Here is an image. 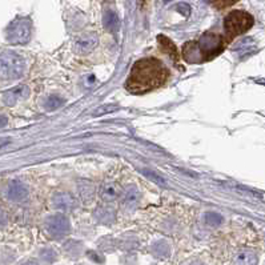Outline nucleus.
I'll use <instances>...</instances> for the list:
<instances>
[{
  "label": "nucleus",
  "instance_id": "25",
  "mask_svg": "<svg viewBox=\"0 0 265 265\" xmlns=\"http://www.w3.org/2000/svg\"><path fill=\"white\" fill-rule=\"evenodd\" d=\"M8 124V119L4 115H0V128H4Z\"/></svg>",
  "mask_w": 265,
  "mask_h": 265
},
{
  "label": "nucleus",
  "instance_id": "21",
  "mask_svg": "<svg viewBox=\"0 0 265 265\" xmlns=\"http://www.w3.org/2000/svg\"><path fill=\"white\" fill-rule=\"evenodd\" d=\"M206 221L211 225H219L223 221V217L219 213L215 212H208L206 213Z\"/></svg>",
  "mask_w": 265,
  "mask_h": 265
},
{
  "label": "nucleus",
  "instance_id": "2",
  "mask_svg": "<svg viewBox=\"0 0 265 265\" xmlns=\"http://www.w3.org/2000/svg\"><path fill=\"white\" fill-rule=\"evenodd\" d=\"M224 40L221 36L212 32H207L197 43L189 41L184 47V57L189 63H196L202 60H209L217 56L224 48Z\"/></svg>",
  "mask_w": 265,
  "mask_h": 265
},
{
  "label": "nucleus",
  "instance_id": "12",
  "mask_svg": "<svg viewBox=\"0 0 265 265\" xmlns=\"http://www.w3.org/2000/svg\"><path fill=\"white\" fill-rule=\"evenodd\" d=\"M235 52L239 55L240 59L249 57L252 53L256 52V44H254V41L250 38L243 39V40L239 41V43L236 44Z\"/></svg>",
  "mask_w": 265,
  "mask_h": 265
},
{
  "label": "nucleus",
  "instance_id": "9",
  "mask_svg": "<svg viewBox=\"0 0 265 265\" xmlns=\"http://www.w3.org/2000/svg\"><path fill=\"white\" fill-rule=\"evenodd\" d=\"M30 96V88L27 86H18L12 90H8L3 95V101L7 105H15L19 100H24Z\"/></svg>",
  "mask_w": 265,
  "mask_h": 265
},
{
  "label": "nucleus",
  "instance_id": "26",
  "mask_svg": "<svg viewBox=\"0 0 265 265\" xmlns=\"http://www.w3.org/2000/svg\"><path fill=\"white\" fill-rule=\"evenodd\" d=\"M169 2H171V0H164V3H169Z\"/></svg>",
  "mask_w": 265,
  "mask_h": 265
},
{
  "label": "nucleus",
  "instance_id": "13",
  "mask_svg": "<svg viewBox=\"0 0 265 265\" xmlns=\"http://www.w3.org/2000/svg\"><path fill=\"white\" fill-rule=\"evenodd\" d=\"M103 23H104L105 28H107L109 32H112V34H116V32L120 30L119 15H117L115 11H112V10H108V11L104 12Z\"/></svg>",
  "mask_w": 265,
  "mask_h": 265
},
{
  "label": "nucleus",
  "instance_id": "10",
  "mask_svg": "<svg viewBox=\"0 0 265 265\" xmlns=\"http://www.w3.org/2000/svg\"><path fill=\"white\" fill-rule=\"evenodd\" d=\"M52 206L60 211H72L76 207V198L68 192H59L53 194Z\"/></svg>",
  "mask_w": 265,
  "mask_h": 265
},
{
  "label": "nucleus",
  "instance_id": "3",
  "mask_svg": "<svg viewBox=\"0 0 265 265\" xmlns=\"http://www.w3.org/2000/svg\"><path fill=\"white\" fill-rule=\"evenodd\" d=\"M26 61L20 55L4 52L0 55V80H14L24 75Z\"/></svg>",
  "mask_w": 265,
  "mask_h": 265
},
{
  "label": "nucleus",
  "instance_id": "20",
  "mask_svg": "<svg viewBox=\"0 0 265 265\" xmlns=\"http://www.w3.org/2000/svg\"><path fill=\"white\" fill-rule=\"evenodd\" d=\"M233 189L237 190L239 193L244 194V196H248V197H252V198H262V194L260 193V192H256V190L250 189V188L241 187V185H236V187L233 188Z\"/></svg>",
  "mask_w": 265,
  "mask_h": 265
},
{
  "label": "nucleus",
  "instance_id": "4",
  "mask_svg": "<svg viewBox=\"0 0 265 265\" xmlns=\"http://www.w3.org/2000/svg\"><path fill=\"white\" fill-rule=\"evenodd\" d=\"M253 26V18L244 11H233L228 14L224 20V28L228 38H235L244 34Z\"/></svg>",
  "mask_w": 265,
  "mask_h": 265
},
{
  "label": "nucleus",
  "instance_id": "11",
  "mask_svg": "<svg viewBox=\"0 0 265 265\" xmlns=\"http://www.w3.org/2000/svg\"><path fill=\"white\" fill-rule=\"evenodd\" d=\"M140 192L135 185H129L123 190L121 193V203L125 208H132V207L138 206V203L140 202Z\"/></svg>",
  "mask_w": 265,
  "mask_h": 265
},
{
  "label": "nucleus",
  "instance_id": "5",
  "mask_svg": "<svg viewBox=\"0 0 265 265\" xmlns=\"http://www.w3.org/2000/svg\"><path fill=\"white\" fill-rule=\"evenodd\" d=\"M32 24L27 18H18L7 28V40L11 44H26L31 39Z\"/></svg>",
  "mask_w": 265,
  "mask_h": 265
},
{
  "label": "nucleus",
  "instance_id": "22",
  "mask_svg": "<svg viewBox=\"0 0 265 265\" xmlns=\"http://www.w3.org/2000/svg\"><path fill=\"white\" fill-rule=\"evenodd\" d=\"M176 11L179 12V14H181L183 16H185V18H188V16L190 15V7L187 3L177 4V6H176Z\"/></svg>",
  "mask_w": 265,
  "mask_h": 265
},
{
  "label": "nucleus",
  "instance_id": "23",
  "mask_svg": "<svg viewBox=\"0 0 265 265\" xmlns=\"http://www.w3.org/2000/svg\"><path fill=\"white\" fill-rule=\"evenodd\" d=\"M213 4H216L219 7H225V6H231L236 2V0H212Z\"/></svg>",
  "mask_w": 265,
  "mask_h": 265
},
{
  "label": "nucleus",
  "instance_id": "24",
  "mask_svg": "<svg viewBox=\"0 0 265 265\" xmlns=\"http://www.w3.org/2000/svg\"><path fill=\"white\" fill-rule=\"evenodd\" d=\"M7 223V216H6V212H4L3 209L0 208V228L4 227Z\"/></svg>",
  "mask_w": 265,
  "mask_h": 265
},
{
  "label": "nucleus",
  "instance_id": "6",
  "mask_svg": "<svg viewBox=\"0 0 265 265\" xmlns=\"http://www.w3.org/2000/svg\"><path fill=\"white\" fill-rule=\"evenodd\" d=\"M99 44V36L95 32H87L80 35L75 41V52L79 55H87L92 52Z\"/></svg>",
  "mask_w": 265,
  "mask_h": 265
},
{
  "label": "nucleus",
  "instance_id": "17",
  "mask_svg": "<svg viewBox=\"0 0 265 265\" xmlns=\"http://www.w3.org/2000/svg\"><path fill=\"white\" fill-rule=\"evenodd\" d=\"M119 104H116V103H108V104L100 105V107H97L96 109H94V111H92V116H94V117H100V116L116 112V111H119Z\"/></svg>",
  "mask_w": 265,
  "mask_h": 265
},
{
  "label": "nucleus",
  "instance_id": "16",
  "mask_svg": "<svg viewBox=\"0 0 265 265\" xmlns=\"http://www.w3.org/2000/svg\"><path fill=\"white\" fill-rule=\"evenodd\" d=\"M79 192H80V197L84 203H91L95 197V187L91 183H80L79 185Z\"/></svg>",
  "mask_w": 265,
  "mask_h": 265
},
{
  "label": "nucleus",
  "instance_id": "1",
  "mask_svg": "<svg viewBox=\"0 0 265 265\" xmlns=\"http://www.w3.org/2000/svg\"><path fill=\"white\" fill-rule=\"evenodd\" d=\"M168 78V70L156 59H142L134 64L125 88L132 94H146L160 87Z\"/></svg>",
  "mask_w": 265,
  "mask_h": 265
},
{
  "label": "nucleus",
  "instance_id": "19",
  "mask_svg": "<svg viewBox=\"0 0 265 265\" xmlns=\"http://www.w3.org/2000/svg\"><path fill=\"white\" fill-rule=\"evenodd\" d=\"M140 172H142L143 175L146 176L147 179L151 180V181H153V183L157 184V185H161V187H165V185H167V183H165V180L163 179V177H160V176L157 175V173H155V172H153V171H151V169L142 168V169H140Z\"/></svg>",
  "mask_w": 265,
  "mask_h": 265
},
{
  "label": "nucleus",
  "instance_id": "18",
  "mask_svg": "<svg viewBox=\"0 0 265 265\" xmlns=\"http://www.w3.org/2000/svg\"><path fill=\"white\" fill-rule=\"evenodd\" d=\"M64 104V99H61L57 95H51L45 99L44 101V107L45 109H48V111H53V109L60 108L61 105Z\"/></svg>",
  "mask_w": 265,
  "mask_h": 265
},
{
  "label": "nucleus",
  "instance_id": "14",
  "mask_svg": "<svg viewBox=\"0 0 265 265\" xmlns=\"http://www.w3.org/2000/svg\"><path fill=\"white\" fill-rule=\"evenodd\" d=\"M119 196V187L115 183H107L104 184L100 189V197L104 200L105 203L115 202Z\"/></svg>",
  "mask_w": 265,
  "mask_h": 265
},
{
  "label": "nucleus",
  "instance_id": "15",
  "mask_svg": "<svg viewBox=\"0 0 265 265\" xmlns=\"http://www.w3.org/2000/svg\"><path fill=\"white\" fill-rule=\"evenodd\" d=\"M157 41H159V44H160L163 52L168 53L169 56L175 60V61L179 60V52H177L176 45L172 43V40H169V39L167 38V36H164V35H160V36L157 38Z\"/></svg>",
  "mask_w": 265,
  "mask_h": 265
},
{
  "label": "nucleus",
  "instance_id": "8",
  "mask_svg": "<svg viewBox=\"0 0 265 265\" xmlns=\"http://www.w3.org/2000/svg\"><path fill=\"white\" fill-rule=\"evenodd\" d=\"M7 197L10 202L14 203H20L24 202L28 197V188L22 183V181H12L10 183L7 188Z\"/></svg>",
  "mask_w": 265,
  "mask_h": 265
},
{
  "label": "nucleus",
  "instance_id": "7",
  "mask_svg": "<svg viewBox=\"0 0 265 265\" xmlns=\"http://www.w3.org/2000/svg\"><path fill=\"white\" fill-rule=\"evenodd\" d=\"M45 228L49 233H52L55 236L63 235L70 231V223L64 216L61 215H55V216L49 217L48 220L45 221Z\"/></svg>",
  "mask_w": 265,
  "mask_h": 265
}]
</instances>
